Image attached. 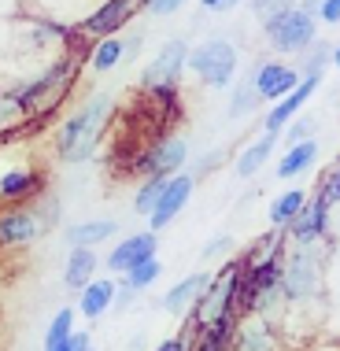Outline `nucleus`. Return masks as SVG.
Listing matches in <instances>:
<instances>
[{"mask_svg":"<svg viewBox=\"0 0 340 351\" xmlns=\"http://www.w3.org/2000/svg\"><path fill=\"white\" fill-rule=\"evenodd\" d=\"M241 289H244L241 259L226 263L219 274H211L207 289L196 296L193 307H189V326H193V333L215 329V326H237V318H241Z\"/></svg>","mask_w":340,"mask_h":351,"instance_id":"nucleus-1","label":"nucleus"},{"mask_svg":"<svg viewBox=\"0 0 340 351\" xmlns=\"http://www.w3.org/2000/svg\"><path fill=\"white\" fill-rule=\"evenodd\" d=\"M111 115V100L97 93L93 100H85L74 115L60 126V137H56V152H60L63 163H85V159L97 152V141L104 134V122Z\"/></svg>","mask_w":340,"mask_h":351,"instance_id":"nucleus-2","label":"nucleus"},{"mask_svg":"<svg viewBox=\"0 0 340 351\" xmlns=\"http://www.w3.org/2000/svg\"><path fill=\"white\" fill-rule=\"evenodd\" d=\"M281 292L289 307L307 303L322 292V244H292L281 267Z\"/></svg>","mask_w":340,"mask_h":351,"instance_id":"nucleus-3","label":"nucleus"},{"mask_svg":"<svg viewBox=\"0 0 340 351\" xmlns=\"http://www.w3.org/2000/svg\"><path fill=\"white\" fill-rule=\"evenodd\" d=\"M263 37H267V45L278 56H300L318 37V19L307 8L285 4L281 12L263 19Z\"/></svg>","mask_w":340,"mask_h":351,"instance_id":"nucleus-4","label":"nucleus"},{"mask_svg":"<svg viewBox=\"0 0 340 351\" xmlns=\"http://www.w3.org/2000/svg\"><path fill=\"white\" fill-rule=\"evenodd\" d=\"M185 60H189V41L185 37H170L163 49L152 56V63L141 71V89L152 93L156 100L170 104L178 97V85H182Z\"/></svg>","mask_w":340,"mask_h":351,"instance_id":"nucleus-5","label":"nucleus"},{"mask_svg":"<svg viewBox=\"0 0 340 351\" xmlns=\"http://www.w3.org/2000/svg\"><path fill=\"white\" fill-rule=\"evenodd\" d=\"M185 71L193 74L196 82L211 85V89H222V85H230L233 74H237V49H233L226 37H211V41L189 49Z\"/></svg>","mask_w":340,"mask_h":351,"instance_id":"nucleus-6","label":"nucleus"},{"mask_svg":"<svg viewBox=\"0 0 340 351\" xmlns=\"http://www.w3.org/2000/svg\"><path fill=\"white\" fill-rule=\"evenodd\" d=\"M74 60H60L52 63L49 71L41 74V78H34L30 85H23V89L15 93V108L19 111H49L56 100H63V93H67V85L74 82Z\"/></svg>","mask_w":340,"mask_h":351,"instance_id":"nucleus-7","label":"nucleus"},{"mask_svg":"<svg viewBox=\"0 0 340 351\" xmlns=\"http://www.w3.org/2000/svg\"><path fill=\"white\" fill-rule=\"evenodd\" d=\"M193 189H196V178H193V174H182V170L167 174L163 193H159L152 215H148V230H156V233L167 230V226L185 211V204H189V196H193Z\"/></svg>","mask_w":340,"mask_h":351,"instance_id":"nucleus-8","label":"nucleus"},{"mask_svg":"<svg viewBox=\"0 0 340 351\" xmlns=\"http://www.w3.org/2000/svg\"><path fill=\"white\" fill-rule=\"evenodd\" d=\"M189 159V141L182 134H163L159 141H152L137 159V174H174L182 170Z\"/></svg>","mask_w":340,"mask_h":351,"instance_id":"nucleus-9","label":"nucleus"},{"mask_svg":"<svg viewBox=\"0 0 340 351\" xmlns=\"http://www.w3.org/2000/svg\"><path fill=\"white\" fill-rule=\"evenodd\" d=\"M329 211H333V204H326L318 193H311L307 204L296 211V218L285 226L289 241L292 244H318L329 233Z\"/></svg>","mask_w":340,"mask_h":351,"instance_id":"nucleus-10","label":"nucleus"},{"mask_svg":"<svg viewBox=\"0 0 340 351\" xmlns=\"http://www.w3.org/2000/svg\"><path fill=\"white\" fill-rule=\"evenodd\" d=\"M318 85H322V74H304V78L296 82V89H289L281 100H274V108L267 111V122H263V126L281 134V130L289 126V119H296L300 111H304V104L318 93Z\"/></svg>","mask_w":340,"mask_h":351,"instance_id":"nucleus-11","label":"nucleus"},{"mask_svg":"<svg viewBox=\"0 0 340 351\" xmlns=\"http://www.w3.org/2000/svg\"><path fill=\"white\" fill-rule=\"evenodd\" d=\"M141 8H145V0H104L100 8H93V15H85L82 30L93 34V37L122 34V26H126Z\"/></svg>","mask_w":340,"mask_h":351,"instance_id":"nucleus-12","label":"nucleus"},{"mask_svg":"<svg viewBox=\"0 0 340 351\" xmlns=\"http://www.w3.org/2000/svg\"><path fill=\"white\" fill-rule=\"evenodd\" d=\"M304 78L296 67H289V63H278V60H267V63H259V67L252 71V85H255V93H259V100H281L289 89H296V82Z\"/></svg>","mask_w":340,"mask_h":351,"instance_id":"nucleus-13","label":"nucleus"},{"mask_svg":"<svg viewBox=\"0 0 340 351\" xmlns=\"http://www.w3.org/2000/svg\"><path fill=\"white\" fill-rule=\"evenodd\" d=\"M159 248V233L156 230H148V233H134V237H126L122 244H115V248L108 252V270L111 274H122V270H130L134 263L141 259H148V255H156Z\"/></svg>","mask_w":340,"mask_h":351,"instance_id":"nucleus-14","label":"nucleus"},{"mask_svg":"<svg viewBox=\"0 0 340 351\" xmlns=\"http://www.w3.org/2000/svg\"><path fill=\"white\" fill-rule=\"evenodd\" d=\"M233 348L241 351H267V348H278V329L270 326L267 318L259 315H241L237 318V329H233Z\"/></svg>","mask_w":340,"mask_h":351,"instance_id":"nucleus-15","label":"nucleus"},{"mask_svg":"<svg viewBox=\"0 0 340 351\" xmlns=\"http://www.w3.org/2000/svg\"><path fill=\"white\" fill-rule=\"evenodd\" d=\"M318 163V141L307 137V141H292L289 152L278 159V178L281 182H292V178L307 174L311 167Z\"/></svg>","mask_w":340,"mask_h":351,"instance_id":"nucleus-16","label":"nucleus"},{"mask_svg":"<svg viewBox=\"0 0 340 351\" xmlns=\"http://www.w3.org/2000/svg\"><path fill=\"white\" fill-rule=\"evenodd\" d=\"M278 130H263V137H255L248 148L237 156V178H255L263 167H267V159L274 156V148H278Z\"/></svg>","mask_w":340,"mask_h":351,"instance_id":"nucleus-17","label":"nucleus"},{"mask_svg":"<svg viewBox=\"0 0 340 351\" xmlns=\"http://www.w3.org/2000/svg\"><path fill=\"white\" fill-rule=\"evenodd\" d=\"M82 300H78V311L85 318H100V315H108L111 311V303H115V281L111 278H93L89 285H82Z\"/></svg>","mask_w":340,"mask_h":351,"instance_id":"nucleus-18","label":"nucleus"},{"mask_svg":"<svg viewBox=\"0 0 340 351\" xmlns=\"http://www.w3.org/2000/svg\"><path fill=\"white\" fill-rule=\"evenodd\" d=\"M207 281H211V274H189V278H182L163 296V311L167 315H185V311L196 303V296L207 289Z\"/></svg>","mask_w":340,"mask_h":351,"instance_id":"nucleus-19","label":"nucleus"},{"mask_svg":"<svg viewBox=\"0 0 340 351\" xmlns=\"http://www.w3.org/2000/svg\"><path fill=\"white\" fill-rule=\"evenodd\" d=\"M41 233V222L30 211H15L0 218V244H30Z\"/></svg>","mask_w":340,"mask_h":351,"instance_id":"nucleus-20","label":"nucleus"},{"mask_svg":"<svg viewBox=\"0 0 340 351\" xmlns=\"http://www.w3.org/2000/svg\"><path fill=\"white\" fill-rule=\"evenodd\" d=\"M122 60H126V37H119V34H104L97 41V49L89 52V67L97 74L115 71Z\"/></svg>","mask_w":340,"mask_h":351,"instance_id":"nucleus-21","label":"nucleus"},{"mask_svg":"<svg viewBox=\"0 0 340 351\" xmlns=\"http://www.w3.org/2000/svg\"><path fill=\"white\" fill-rule=\"evenodd\" d=\"M307 196H311V193H307V189H300V185H296V189H285V193L274 196V200H270V211H267L274 230H285L292 218H296L300 207L307 204Z\"/></svg>","mask_w":340,"mask_h":351,"instance_id":"nucleus-22","label":"nucleus"},{"mask_svg":"<svg viewBox=\"0 0 340 351\" xmlns=\"http://www.w3.org/2000/svg\"><path fill=\"white\" fill-rule=\"evenodd\" d=\"M93 274H97V252L85 248V244H74L71 255H67V274H63L67 289H82V285H89Z\"/></svg>","mask_w":340,"mask_h":351,"instance_id":"nucleus-23","label":"nucleus"},{"mask_svg":"<svg viewBox=\"0 0 340 351\" xmlns=\"http://www.w3.org/2000/svg\"><path fill=\"white\" fill-rule=\"evenodd\" d=\"M115 230H119V222H111V218L78 222V226H71V230H67V241H71V248H74V244H85V248H93V244H100V241H108V237H115Z\"/></svg>","mask_w":340,"mask_h":351,"instance_id":"nucleus-24","label":"nucleus"},{"mask_svg":"<svg viewBox=\"0 0 340 351\" xmlns=\"http://www.w3.org/2000/svg\"><path fill=\"white\" fill-rule=\"evenodd\" d=\"M159 274H163V263H159V255H148V259L134 263L130 270H122L119 278H122V285H130V289L145 292V289H152V285L159 281Z\"/></svg>","mask_w":340,"mask_h":351,"instance_id":"nucleus-25","label":"nucleus"},{"mask_svg":"<svg viewBox=\"0 0 340 351\" xmlns=\"http://www.w3.org/2000/svg\"><path fill=\"white\" fill-rule=\"evenodd\" d=\"M34 189H37L34 170H8L0 178V200H19V196H30Z\"/></svg>","mask_w":340,"mask_h":351,"instance_id":"nucleus-26","label":"nucleus"},{"mask_svg":"<svg viewBox=\"0 0 340 351\" xmlns=\"http://www.w3.org/2000/svg\"><path fill=\"white\" fill-rule=\"evenodd\" d=\"M163 185H167V174H145V182H141L137 196H134V211H137L141 218L152 215V207H156V200H159V193H163Z\"/></svg>","mask_w":340,"mask_h":351,"instance_id":"nucleus-27","label":"nucleus"},{"mask_svg":"<svg viewBox=\"0 0 340 351\" xmlns=\"http://www.w3.org/2000/svg\"><path fill=\"white\" fill-rule=\"evenodd\" d=\"M71 333H74V311H71V307H63L60 315L52 318L49 337H45V348H49V351H67Z\"/></svg>","mask_w":340,"mask_h":351,"instance_id":"nucleus-28","label":"nucleus"},{"mask_svg":"<svg viewBox=\"0 0 340 351\" xmlns=\"http://www.w3.org/2000/svg\"><path fill=\"white\" fill-rule=\"evenodd\" d=\"M296 60H300V67H296L300 74H322L326 60H329V45H322V41L315 37V41H311L307 49L296 56Z\"/></svg>","mask_w":340,"mask_h":351,"instance_id":"nucleus-29","label":"nucleus"},{"mask_svg":"<svg viewBox=\"0 0 340 351\" xmlns=\"http://www.w3.org/2000/svg\"><path fill=\"white\" fill-rule=\"evenodd\" d=\"M255 104H259V93H255V85H252V78H248V82L237 85V93H233V100H230V119L248 115Z\"/></svg>","mask_w":340,"mask_h":351,"instance_id":"nucleus-30","label":"nucleus"},{"mask_svg":"<svg viewBox=\"0 0 340 351\" xmlns=\"http://www.w3.org/2000/svg\"><path fill=\"white\" fill-rule=\"evenodd\" d=\"M318 196H322L326 204H340V170H329V174H322V182H318V189H315Z\"/></svg>","mask_w":340,"mask_h":351,"instance_id":"nucleus-31","label":"nucleus"},{"mask_svg":"<svg viewBox=\"0 0 340 351\" xmlns=\"http://www.w3.org/2000/svg\"><path fill=\"white\" fill-rule=\"evenodd\" d=\"M315 119H289V130H285V141L292 145V141H307V137H315Z\"/></svg>","mask_w":340,"mask_h":351,"instance_id":"nucleus-32","label":"nucleus"},{"mask_svg":"<svg viewBox=\"0 0 340 351\" xmlns=\"http://www.w3.org/2000/svg\"><path fill=\"white\" fill-rule=\"evenodd\" d=\"M145 8H148L156 19H167V15H174L178 8H185V0H145Z\"/></svg>","mask_w":340,"mask_h":351,"instance_id":"nucleus-33","label":"nucleus"},{"mask_svg":"<svg viewBox=\"0 0 340 351\" xmlns=\"http://www.w3.org/2000/svg\"><path fill=\"white\" fill-rule=\"evenodd\" d=\"M315 19H322L326 26H337L340 23V0H322L318 12H315Z\"/></svg>","mask_w":340,"mask_h":351,"instance_id":"nucleus-34","label":"nucleus"},{"mask_svg":"<svg viewBox=\"0 0 340 351\" xmlns=\"http://www.w3.org/2000/svg\"><path fill=\"white\" fill-rule=\"evenodd\" d=\"M222 252H230V237H215L211 244H204V252H200V259H215V255H222Z\"/></svg>","mask_w":340,"mask_h":351,"instance_id":"nucleus-35","label":"nucleus"},{"mask_svg":"<svg viewBox=\"0 0 340 351\" xmlns=\"http://www.w3.org/2000/svg\"><path fill=\"white\" fill-rule=\"evenodd\" d=\"M252 8H255V15H259V19H270L274 12L285 8V0H252Z\"/></svg>","mask_w":340,"mask_h":351,"instance_id":"nucleus-36","label":"nucleus"},{"mask_svg":"<svg viewBox=\"0 0 340 351\" xmlns=\"http://www.w3.org/2000/svg\"><path fill=\"white\" fill-rule=\"evenodd\" d=\"M85 348H93L89 333H71V340H67V351H85Z\"/></svg>","mask_w":340,"mask_h":351,"instance_id":"nucleus-37","label":"nucleus"},{"mask_svg":"<svg viewBox=\"0 0 340 351\" xmlns=\"http://www.w3.org/2000/svg\"><path fill=\"white\" fill-rule=\"evenodd\" d=\"M237 4H241V0H219V8H215V12H233Z\"/></svg>","mask_w":340,"mask_h":351,"instance_id":"nucleus-38","label":"nucleus"},{"mask_svg":"<svg viewBox=\"0 0 340 351\" xmlns=\"http://www.w3.org/2000/svg\"><path fill=\"white\" fill-rule=\"evenodd\" d=\"M318 4H322V0H304V4H300V8H307V12L315 15V12H318Z\"/></svg>","mask_w":340,"mask_h":351,"instance_id":"nucleus-39","label":"nucleus"},{"mask_svg":"<svg viewBox=\"0 0 340 351\" xmlns=\"http://www.w3.org/2000/svg\"><path fill=\"white\" fill-rule=\"evenodd\" d=\"M329 56H333V67L340 71V45H337V49H333V52H329Z\"/></svg>","mask_w":340,"mask_h":351,"instance_id":"nucleus-40","label":"nucleus"},{"mask_svg":"<svg viewBox=\"0 0 340 351\" xmlns=\"http://www.w3.org/2000/svg\"><path fill=\"white\" fill-rule=\"evenodd\" d=\"M200 4L207 8V12H215V8H219V0H200Z\"/></svg>","mask_w":340,"mask_h":351,"instance_id":"nucleus-41","label":"nucleus"},{"mask_svg":"<svg viewBox=\"0 0 340 351\" xmlns=\"http://www.w3.org/2000/svg\"><path fill=\"white\" fill-rule=\"evenodd\" d=\"M333 170H340V156H337V167H333Z\"/></svg>","mask_w":340,"mask_h":351,"instance_id":"nucleus-42","label":"nucleus"}]
</instances>
